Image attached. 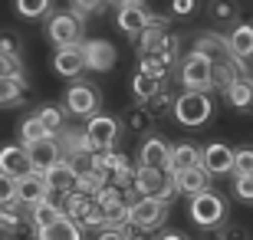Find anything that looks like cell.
<instances>
[{
    "mask_svg": "<svg viewBox=\"0 0 253 240\" xmlns=\"http://www.w3.org/2000/svg\"><path fill=\"white\" fill-rule=\"evenodd\" d=\"M131 194H155L165 204H171L178 197V188L171 181L168 168H155V165H138L131 168Z\"/></svg>",
    "mask_w": 253,
    "mask_h": 240,
    "instance_id": "cell-1",
    "label": "cell"
},
{
    "mask_svg": "<svg viewBox=\"0 0 253 240\" xmlns=\"http://www.w3.org/2000/svg\"><path fill=\"white\" fill-rule=\"evenodd\" d=\"M214 112V99L207 96V89H184L174 99V119L184 129H201Z\"/></svg>",
    "mask_w": 253,
    "mask_h": 240,
    "instance_id": "cell-2",
    "label": "cell"
},
{
    "mask_svg": "<svg viewBox=\"0 0 253 240\" xmlns=\"http://www.w3.org/2000/svg\"><path fill=\"white\" fill-rule=\"evenodd\" d=\"M168 217V204L155 194H135L128 201V224L135 231H155Z\"/></svg>",
    "mask_w": 253,
    "mask_h": 240,
    "instance_id": "cell-3",
    "label": "cell"
},
{
    "mask_svg": "<svg viewBox=\"0 0 253 240\" xmlns=\"http://www.w3.org/2000/svg\"><path fill=\"white\" fill-rule=\"evenodd\" d=\"M188 211H191V221H194L197 227H217V224H224V217H227V201L217 191L204 188V191L191 194Z\"/></svg>",
    "mask_w": 253,
    "mask_h": 240,
    "instance_id": "cell-4",
    "label": "cell"
},
{
    "mask_svg": "<svg viewBox=\"0 0 253 240\" xmlns=\"http://www.w3.org/2000/svg\"><path fill=\"white\" fill-rule=\"evenodd\" d=\"M99 105H102V99H99V89H95L92 83L76 79V83L66 89V112L76 115V119H89V115H95Z\"/></svg>",
    "mask_w": 253,
    "mask_h": 240,
    "instance_id": "cell-5",
    "label": "cell"
},
{
    "mask_svg": "<svg viewBox=\"0 0 253 240\" xmlns=\"http://www.w3.org/2000/svg\"><path fill=\"white\" fill-rule=\"evenodd\" d=\"M115 139H119V122H115L112 115H102V112L89 115V122H85V129H83L85 148H92V151H102V148H112Z\"/></svg>",
    "mask_w": 253,
    "mask_h": 240,
    "instance_id": "cell-6",
    "label": "cell"
},
{
    "mask_svg": "<svg viewBox=\"0 0 253 240\" xmlns=\"http://www.w3.org/2000/svg\"><path fill=\"white\" fill-rule=\"evenodd\" d=\"M46 33L56 47H69V43H83V17L76 10H59L46 23Z\"/></svg>",
    "mask_w": 253,
    "mask_h": 240,
    "instance_id": "cell-7",
    "label": "cell"
},
{
    "mask_svg": "<svg viewBox=\"0 0 253 240\" xmlns=\"http://www.w3.org/2000/svg\"><path fill=\"white\" fill-rule=\"evenodd\" d=\"M181 83L184 89H211V59L204 53H188L181 59Z\"/></svg>",
    "mask_w": 253,
    "mask_h": 240,
    "instance_id": "cell-8",
    "label": "cell"
},
{
    "mask_svg": "<svg viewBox=\"0 0 253 240\" xmlns=\"http://www.w3.org/2000/svg\"><path fill=\"white\" fill-rule=\"evenodd\" d=\"M83 59H85V69H92V73H109L115 69V47L109 40H85L83 43Z\"/></svg>",
    "mask_w": 253,
    "mask_h": 240,
    "instance_id": "cell-9",
    "label": "cell"
},
{
    "mask_svg": "<svg viewBox=\"0 0 253 240\" xmlns=\"http://www.w3.org/2000/svg\"><path fill=\"white\" fill-rule=\"evenodd\" d=\"M53 69L63 79H79L85 73V59H83V43H69V47H56L53 53Z\"/></svg>",
    "mask_w": 253,
    "mask_h": 240,
    "instance_id": "cell-10",
    "label": "cell"
},
{
    "mask_svg": "<svg viewBox=\"0 0 253 240\" xmlns=\"http://www.w3.org/2000/svg\"><path fill=\"white\" fill-rule=\"evenodd\" d=\"M27 155H30L33 171H46L53 161L63 158V145H59L56 135H43V139H37V142H30V145H27Z\"/></svg>",
    "mask_w": 253,
    "mask_h": 240,
    "instance_id": "cell-11",
    "label": "cell"
},
{
    "mask_svg": "<svg viewBox=\"0 0 253 240\" xmlns=\"http://www.w3.org/2000/svg\"><path fill=\"white\" fill-rule=\"evenodd\" d=\"M171 181H174L178 194H184V197H191V194L211 188V175L204 171V165H201V161H197V165H191V168H181V171H171Z\"/></svg>",
    "mask_w": 253,
    "mask_h": 240,
    "instance_id": "cell-12",
    "label": "cell"
},
{
    "mask_svg": "<svg viewBox=\"0 0 253 240\" xmlns=\"http://www.w3.org/2000/svg\"><path fill=\"white\" fill-rule=\"evenodd\" d=\"M43 197H49V188H46V181H43V171H27V175L17 178V204L30 207V204L43 201Z\"/></svg>",
    "mask_w": 253,
    "mask_h": 240,
    "instance_id": "cell-13",
    "label": "cell"
},
{
    "mask_svg": "<svg viewBox=\"0 0 253 240\" xmlns=\"http://www.w3.org/2000/svg\"><path fill=\"white\" fill-rule=\"evenodd\" d=\"M201 165H204L207 175H230V165H234V148H227L224 142H214V145L201 148Z\"/></svg>",
    "mask_w": 253,
    "mask_h": 240,
    "instance_id": "cell-14",
    "label": "cell"
},
{
    "mask_svg": "<svg viewBox=\"0 0 253 240\" xmlns=\"http://www.w3.org/2000/svg\"><path fill=\"white\" fill-rule=\"evenodd\" d=\"M0 171L10 178H20V175H27V171H33L27 145H3L0 148Z\"/></svg>",
    "mask_w": 253,
    "mask_h": 240,
    "instance_id": "cell-15",
    "label": "cell"
},
{
    "mask_svg": "<svg viewBox=\"0 0 253 240\" xmlns=\"http://www.w3.org/2000/svg\"><path fill=\"white\" fill-rule=\"evenodd\" d=\"M43 181H46L49 194H66V191H73V188H79V178L73 175V168L66 165L63 158L53 161V165L43 171Z\"/></svg>",
    "mask_w": 253,
    "mask_h": 240,
    "instance_id": "cell-16",
    "label": "cell"
},
{
    "mask_svg": "<svg viewBox=\"0 0 253 240\" xmlns=\"http://www.w3.org/2000/svg\"><path fill=\"white\" fill-rule=\"evenodd\" d=\"M148 20V10L141 3H119V13H115V27L122 30L125 37H138L141 27Z\"/></svg>",
    "mask_w": 253,
    "mask_h": 240,
    "instance_id": "cell-17",
    "label": "cell"
},
{
    "mask_svg": "<svg viewBox=\"0 0 253 240\" xmlns=\"http://www.w3.org/2000/svg\"><path fill=\"white\" fill-rule=\"evenodd\" d=\"M227 53L234 59H250V53H253V27L250 23H234L230 37H227Z\"/></svg>",
    "mask_w": 253,
    "mask_h": 240,
    "instance_id": "cell-18",
    "label": "cell"
},
{
    "mask_svg": "<svg viewBox=\"0 0 253 240\" xmlns=\"http://www.w3.org/2000/svg\"><path fill=\"white\" fill-rule=\"evenodd\" d=\"M79 234H83V227H79L73 217L59 214L56 221H49L46 227H40L37 237H40V240H79Z\"/></svg>",
    "mask_w": 253,
    "mask_h": 240,
    "instance_id": "cell-19",
    "label": "cell"
},
{
    "mask_svg": "<svg viewBox=\"0 0 253 240\" xmlns=\"http://www.w3.org/2000/svg\"><path fill=\"white\" fill-rule=\"evenodd\" d=\"M138 165H155V168H168V142L161 135H148L141 142L138 151Z\"/></svg>",
    "mask_w": 253,
    "mask_h": 240,
    "instance_id": "cell-20",
    "label": "cell"
},
{
    "mask_svg": "<svg viewBox=\"0 0 253 240\" xmlns=\"http://www.w3.org/2000/svg\"><path fill=\"white\" fill-rule=\"evenodd\" d=\"M201 161V148L194 142H178L174 148H168V171H181Z\"/></svg>",
    "mask_w": 253,
    "mask_h": 240,
    "instance_id": "cell-21",
    "label": "cell"
},
{
    "mask_svg": "<svg viewBox=\"0 0 253 240\" xmlns=\"http://www.w3.org/2000/svg\"><path fill=\"white\" fill-rule=\"evenodd\" d=\"M59 204L53 201V194L49 197H43V201H37V204H30V224H33V234H40V227H46L49 221H56L59 217Z\"/></svg>",
    "mask_w": 253,
    "mask_h": 240,
    "instance_id": "cell-22",
    "label": "cell"
},
{
    "mask_svg": "<svg viewBox=\"0 0 253 240\" xmlns=\"http://www.w3.org/2000/svg\"><path fill=\"white\" fill-rule=\"evenodd\" d=\"M197 53H204L207 59H211V63H217V59H227V40L224 37H217V33H201V37H197Z\"/></svg>",
    "mask_w": 253,
    "mask_h": 240,
    "instance_id": "cell-23",
    "label": "cell"
},
{
    "mask_svg": "<svg viewBox=\"0 0 253 240\" xmlns=\"http://www.w3.org/2000/svg\"><path fill=\"white\" fill-rule=\"evenodd\" d=\"M224 93H227V99H230V105H234V109L247 112V109H250V99H253V93H250V76H237V79L227 86Z\"/></svg>",
    "mask_w": 253,
    "mask_h": 240,
    "instance_id": "cell-24",
    "label": "cell"
},
{
    "mask_svg": "<svg viewBox=\"0 0 253 240\" xmlns=\"http://www.w3.org/2000/svg\"><path fill=\"white\" fill-rule=\"evenodd\" d=\"M158 89H161V76L148 73V69H138L135 79H131V93H135V99H138V102H145L148 96L158 93Z\"/></svg>",
    "mask_w": 253,
    "mask_h": 240,
    "instance_id": "cell-25",
    "label": "cell"
},
{
    "mask_svg": "<svg viewBox=\"0 0 253 240\" xmlns=\"http://www.w3.org/2000/svg\"><path fill=\"white\" fill-rule=\"evenodd\" d=\"M37 119H40V125H43L49 135H59V132H63V125H66V112L59 109V105H40Z\"/></svg>",
    "mask_w": 253,
    "mask_h": 240,
    "instance_id": "cell-26",
    "label": "cell"
},
{
    "mask_svg": "<svg viewBox=\"0 0 253 240\" xmlns=\"http://www.w3.org/2000/svg\"><path fill=\"white\" fill-rule=\"evenodd\" d=\"M23 99V79L17 76H0V105H17Z\"/></svg>",
    "mask_w": 253,
    "mask_h": 240,
    "instance_id": "cell-27",
    "label": "cell"
},
{
    "mask_svg": "<svg viewBox=\"0 0 253 240\" xmlns=\"http://www.w3.org/2000/svg\"><path fill=\"white\" fill-rule=\"evenodd\" d=\"M211 20H214L217 27L237 23V3L234 0H211Z\"/></svg>",
    "mask_w": 253,
    "mask_h": 240,
    "instance_id": "cell-28",
    "label": "cell"
},
{
    "mask_svg": "<svg viewBox=\"0 0 253 240\" xmlns=\"http://www.w3.org/2000/svg\"><path fill=\"white\" fill-rule=\"evenodd\" d=\"M49 3H53V0H13L17 13H20V17H27V20L46 17V13H49Z\"/></svg>",
    "mask_w": 253,
    "mask_h": 240,
    "instance_id": "cell-29",
    "label": "cell"
},
{
    "mask_svg": "<svg viewBox=\"0 0 253 240\" xmlns=\"http://www.w3.org/2000/svg\"><path fill=\"white\" fill-rule=\"evenodd\" d=\"M43 135H49V132L40 125V119H37V115H27L23 125H20V145H30V142L43 139Z\"/></svg>",
    "mask_w": 253,
    "mask_h": 240,
    "instance_id": "cell-30",
    "label": "cell"
},
{
    "mask_svg": "<svg viewBox=\"0 0 253 240\" xmlns=\"http://www.w3.org/2000/svg\"><path fill=\"white\" fill-rule=\"evenodd\" d=\"M230 175H253V151H250V148H234Z\"/></svg>",
    "mask_w": 253,
    "mask_h": 240,
    "instance_id": "cell-31",
    "label": "cell"
},
{
    "mask_svg": "<svg viewBox=\"0 0 253 240\" xmlns=\"http://www.w3.org/2000/svg\"><path fill=\"white\" fill-rule=\"evenodd\" d=\"M10 207H17V204H0V231L3 234H13L20 227V214Z\"/></svg>",
    "mask_w": 253,
    "mask_h": 240,
    "instance_id": "cell-32",
    "label": "cell"
},
{
    "mask_svg": "<svg viewBox=\"0 0 253 240\" xmlns=\"http://www.w3.org/2000/svg\"><path fill=\"white\" fill-rule=\"evenodd\" d=\"M0 204H17V178L0 171Z\"/></svg>",
    "mask_w": 253,
    "mask_h": 240,
    "instance_id": "cell-33",
    "label": "cell"
},
{
    "mask_svg": "<svg viewBox=\"0 0 253 240\" xmlns=\"http://www.w3.org/2000/svg\"><path fill=\"white\" fill-rule=\"evenodd\" d=\"M234 194L240 201H253V175H234Z\"/></svg>",
    "mask_w": 253,
    "mask_h": 240,
    "instance_id": "cell-34",
    "label": "cell"
},
{
    "mask_svg": "<svg viewBox=\"0 0 253 240\" xmlns=\"http://www.w3.org/2000/svg\"><path fill=\"white\" fill-rule=\"evenodd\" d=\"M105 3H109V0H73V7H76V13H79V17H92V13H102Z\"/></svg>",
    "mask_w": 253,
    "mask_h": 240,
    "instance_id": "cell-35",
    "label": "cell"
},
{
    "mask_svg": "<svg viewBox=\"0 0 253 240\" xmlns=\"http://www.w3.org/2000/svg\"><path fill=\"white\" fill-rule=\"evenodd\" d=\"M17 49H20V40H17V33H10V30H0V53L17 56Z\"/></svg>",
    "mask_w": 253,
    "mask_h": 240,
    "instance_id": "cell-36",
    "label": "cell"
},
{
    "mask_svg": "<svg viewBox=\"0 0 253 240\" xmlns=\"http://www.w3.org/2000/svg\"><path fill=\"white\" fill-rule=\"evenodd\" d=\"M20 73V56L0 53V76H17Z\"/></svg>",
    "mask_w": 253,
    "mask_h": 240,
    "instance_id": "cell-37",
    "label": "cell"
},
{
    "mask_svg": "<svg viewBox=\"0 0 253 240\" xmlns=\"http://www.w3.org/2000/svg\"><path fill=\"white\" fill-rule=\"evenodd\" d=\"M197 7V0H171V13L174 17H191Z\"/></svg>",
    "mask_w": 253,
    "mask_h": 240,
    "instance_id": "cell-38",
    "label": "cell"
},
{
    "mask_svg": "<svg viewBox=\"0 0 253 240\" xmlns=\"http://www.w3.org/2000/svg\"><path fill=\"white\" fill-rule=\"evenodd\" d=\"M131 125H135V129H145V125H148V112H145V109L131 112Z\"/></svg>",
    "mask_w": 253,
    "mask_h": 240,
    "instance_id": "cell-39",
    "label": "cell"
},
{
    "mask_svg": "<svg viewBox=\"0 0 253 240\" xmlns=\"http://www.w3.org/2000/svg\"><path fill=\"white\" fill-rule=\"evenodd\" d=\"M112 3H141V0H112Z\"/></svg>",
    "mask_w": 253,
    "mask_h": 240,
    "instance_id": "cell-40",
    "label": "cell"
}]
</instances>
